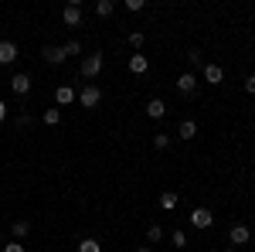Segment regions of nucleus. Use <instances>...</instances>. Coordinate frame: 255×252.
<instances>
[{
    "instance_id": "5",
    "label": "nucleus",
    "mask_w": 255,
    "mask_h": 252,
    "mask_svg": "<svg viewBox=\"0 0 255 252\" xmlns=\"http://www.w3.org/2000/svg\"><path fill=\"white\" fill-rule=\"evenodd\" d=\"M191 225H194V229H211V225H215V215L208 212V208H194V212H191Z\"/></svg>"
},
{
    "instance_id": "12",
    "label": "nucleus",
    "mask_w": 255,
    "mask_h": 252,
    "mask_svg": "<svg viewBox=\"0 0 255 252\" xmlns=\"http://www.w3.org/2000/svg\"><path fill=\"white\" fill-rule=\"evenodd\" d=\"M146 116L150 119H163L167 116V102H163V99H150V102H146Z\"/></svg>"
},
{
    "instance_id": "10",
    "label": "nucleus",
    "mask_w": 255,
    "mask_h": 252,
    "mask_svg": "<svg viewBox=\"0 0 255 252\" xmlns=\"http://www.w3.org/2000/svg\"><path fill=\"white\" fill-rule=\"evenodd\" d=\"M17 61V44L14 41H0V65H14Z\"/></svg>"
},
{
    "instance_id": "8",
    "label": "nucleus",
    "mask_w": 255,
    "mask_h": 252,
    "mask_svg": "<svg viewBox=\"0 0 255 252\" xmlns=\"http://www.w3.org/2000/svg\"><path fill=\"white\" fill-rule=\"evenodd\" d=\"M204 82L221 85V82H225V68H221V65H215V61H208V65H204Z\"/></svg>"
},
{
    "instance_id": "19",
    "label": "nucleus",
    "mask_w": 255,
    "mask_h": 252,
    "mask_svg": "<svg viewBox=\"0 0 255 252\" xmlns=\"http://www.w3.org/2000/svg\"><path fill=\"white\" fill-rule=\"evenodd\" d=\"M79 252H102V246H99L96 239H82V242H79Z\"/></svg>"
},
{
    "instance_id": "7",
    "label": "nucleus",
    "mask_w": 255,
    "mask_h": 252,
    "mask_svg": "<svg viewBox=\"0 0 255 252\" xmlns=\"http://www.w3.org/2000/svg\"><path fill=\"white\" fill-rule=\"evenodd\" d=\"M126 65H129V72H133V75H146V72H150V61H146V55H129V61H126Z\"/></svg>"
},
{
    "instance_id": "21",
    "label": "nucleus",
    "mask_w": 255,
    "mask_h": 252,
    "mask_svg": "<svg viewBox=\"0 0 255 252\" xmlns=\"http://www.w3.org/2000/svg\"><path fill=\"white\" fill-rule=\"evenodd\" d=\"M146 239H150V242H160V239H163V229H160V225H150V229H146Z\"/></svg>"
},
{
    "instance_id": "17",
    "label": "nucleus",
    "mask_w": 255,
    "mask_h": 252,
    "mask_svg": "<svg viewBox=\"0 0 255 252\" xmlns=\"http://www.w3.org/2000/svg\"><path fill=\"white\" fill-rule=\"evenodd\" d=\"M113 10H116V3H113V0H99V3H96V14H99V17H113Z\"/></svg>"
},
{
    "instance_id": "3",
    "label": "nucleus",
    "mask_w": 255,
    "mask_h": 252,
    "mask_svg": "<svg viewBox=\"0 0 255 252\" xmlns=\"http://www.w3.org/2000/svg\"><path fill=\"white\" fill-rule=\"evenodd\" d=\"M61 20H65L68 27H79V24H82V7H79V0H72V3L61 10Z\"/></svg>"
},
{
    "instance_id": "18",
    "label": "nucleus",
    "mask_w": 255,
    "mask_h": 252,
    "mask_svg": "<svg viewBox=\"0 0 255 252\" xmlns=\"http://www.w3.org/2000/svg\"><path fill=\"white\" fill-rule=\"evenodd\" d=\"M41 119H44L48 126H58V123H61V109H44V116H41Z\"/></svg>"
},
{
    "instance_id": "15",
    "label": "nucleus",
    "mask_w": 255,
    "mask_h": 252,
    "mask_svg": "<svg viewBox=\"0 0 255 252\" xmlns=\"http://www.w3.org/2000/svg\"><path fill=\"white\" fill-rule=\"evenodd\" d=\"M177 201H180V198H177V191H163V194H160V208H163V212H174Z\"/></svg>"
},
{
    "instance_id": "25",
    "label": "nucleus",
    "mask_w": 255,
    "mask_h": 252,
    "mask_svg": "<svg viewBox=\"0 0 255 252\" xmlns=\"http://www.w3.org/2000/svg\"><path fill=\"white\" fill-rule=\"evenodd\" d=\"M143 7H146L143 0H126V10H133V14H136V10H143Z\"/></svg>"
},
{
    "instance_id": "32",
    "label": "nucleus",
    "mask_w": 255,
    "mask_h": 252,
    "mask_svg": "<svg viewBox=\"0 0 255 252\" xmlns=\"http://www.w3.org/2000/svg\"><path fill=\"white\" fill-rule=\"evenodd\" d=\"M252 150H255V147H252Z\"/></svg>"
},
{
    "instance_id": "27",
    "label": "nucleus",
    "mask_w": 255,
    "mask_h": 252,
    "mask_svg": "<svg viewBox=\"0 0 255 252\" xmlns=\"http://www.w3.org/2000/svg\"><path fill=\"white\" fill-rule=\"evenodd\" d=\"M245 92H249V96H255V75L245 78Z\"/></svg>"
},
{
    "instance_id": "29",
    "label": "nucleus",
    "mask_w": 255,
    "mask_h": 252,
    "mask_svg": "<svg viewBox=\"0 0 255 252\" xmlns=\"http://www.w3.org/2000/svg\"><path fill=\"white\" fill-rule=\"evenodd\" d=\"M3 119H7V102L0 99V123H3Z\"/></svg>"
},
{
    "instance_id": "31",
    "label": "nucleus",
    "mask_w": 255,
    "mask_h": 252,
    "mask_svg": "<svg viewBox=\"0 0 255 252\" xmlns=\"http://www.w3.org/2000/svg\"><path fill=\"white\" fill-rule=\"evenodd\" d=\"M225 252H238V249H235V246H228V249H225Z\"/></svg>"
},
{
    "instance_id": "30",
    "label": "nucleus",
    "mask_w": 255,
    "mask_h": 252,
    "mask_svg": "<svg viewBox=\"0 0 255 252\" xmlns=\"http://www.w3.org/2000/svg\"><path fill=\"white\" fill-rule=\"evenodd\" d=\"M136 252H153V249H146V246H139V249Z\"/></svg>"
},
{
    "instance_id": "9",
    "label": "nucleus",
    "mask_w": 255,
    "mask_h": 252,
    "mask_svg": "<svg viewBox=\"0 0 255 252\" xmlns=\"http://www.w3.org/2000/svg\"><path fill=\"white\" fill-rule=\"evenodd\" d=\"M10 89H14L17 96H27V92H31V75H27V72H17V75L10 78Z\"/></svg>"
},
{
    "instance_id": "6",
    "label": "nucleus",
    "mask_w": 255,
    "mask_h": 252,
    "mask_svg": "<svg viewBox=\"0 0 255 252\" xmlns=\"http://www.w3.org/2000/svg\"><path fill=\"white\" fill-rule=\"evenodd\" d=\"M194 89H197L194 72H184V75L177 78V92H180V96H194Z\"/></svg>"
},
{
    "instance_id": "1",
    "label": "nucleus",
    "mask_w": 255,
    "mask_h": 252,
    "mask_svg": "<svg viewBox=\"0 0 255 252\" xmlns=\"http://www.w3.org/2000/svg\"><path fill=\"white\" fill-rule=\"evenodd\" d=\"M75 99L82 102V109H96V106H99V99H102V89L89 82V85H82V92H79Z\"/></svg>"
},
{
    "instance_id": "23",
    "label": "nucleus",
    "mask_w": 255,
    "mask_h": 252,
    "mask_svg": "<svg viewBox=\"0 0 255 252\" xmlns=\"http://www.w3.org/2000/svg\"><path fill=\"white\" fill-rule=\"evenodd\" d=\"M65 55H82V44L79 41H68V44H65Z\"/></svg>"
},
{
    "instance_id": "16",
    "label": "nucleus",
    "mask_w": 255,
    "mask_h": 252,
    "mask_svg": "<svg viewBox=\"0 0 255 252\" xmlns=\"http://www.w3.org/2000/svg\"><path fill=\"white\" fill-rule=\"evenodd\" d=\"M10 229H14V239H24V235L31 232V222H27V218H17Z\"/></svg>"
},
{
    "instance_id": "2",
    "label": "nucleus",
    "mask_w": 255,
    "mask_h": 252,
    "mask_svg": "<svg viewBox=\"0 0 255 252\" xmlns=\"http://www.w3.org/2000/svg\"><path fill=\"white\" fill-rule=\"evenodd\" d=\"M102 72V51H92L82 58V78H96Z\"/></svg>"
},
{
    "instance_id": "11",
    "label": "nucleus",
    "mask_w": 255,
    "mask_h": 252,
    "mask_svg": "<svg viewBox=\"0 0 255 252\" xmlns=\"http://www.w3.org/2000/svg\"><path fill=\"white\" fill-rule=\"evenodd\" d=\"M228 239H232V246H249V239H252V232H249V225H232V232H228Z\"/></svg>"
},
{
    "instance_id": "13",
    "label": "nucleus",
    "mask_w": 255,
    "mask_h": 252,
    "mask_svg": "<svg viewBox=\"0 0 255 252\" xmlns=\"http://www.w3.org/2000/svg\"><path fill=\"white\" fill-rule=\"evenodd\" d=\"M177 136L191 143V140L197 136V123H194V119H180V126H177Z\"/></svg>"
},
{
    "instance_id": "26",
    "label": "nucleus",
    "mask_w": 255,
    "mask_h": 252,
    "mask_svg": "<svg viewBox=\"0 0 255 252\" xmlns=\"http://www.w3.org/2000/svg\"><path fill=\"white\" fill-rule=\"evenodd\" d=\"M14 123H17L20 130H24V126H31V116H27V113H20V116H17V119H14Z\"/></svg>"
},
{
    "instance_id": "20",
    "label": "nucleus",
    "mask_w": 255,
    "mask_h": 252,
    "mask_svg": "<svg viewBox=\"0 0 255 252\" xmlns=\"http://www.w3.org/2000/svg\"><path fill=\"white\" fill-rule=\"evenodd\" d=\"M153 147H157V150H167V147H170V136H167V133H157V136H153Z\"/></svg>"
},
{
    "instance_id": "24",
    "label": "nucleus",
    "mask_w": 255,
    "mask_h": 252,
    "mask_svg": "<svg viewBox=\"0 0 255 252\" xmlns=\"http://www.w3.org/2000/svg\"><path fill=\"white\" fill-rule=\"evenodd\" d=\"M143 41H146V38H143V34H139V31H133V34H129V44H133V48H136V51H139V48H143Z\"/></svg>"
},
{
    "instance_id": "14",
    "label": "nucleus",
    "mask_w": 255,
    "mask_h": 252,
    "mask_svg": "<svg viewBox=\"0 0 255 252\" xmlns=\"http://www.w3.org/2000/svg\"><path fill=\"white\" fill-rule=\"evenodd\" d=\"M55 102H58V106L75 102V89H72V85H58V89H55Z\"/></svg>"
},
{
    "instance_id": "28",
    "label": "nucleus",
    "mask_w": 255,
    "mask_h": 252,
    "mask_svg": "<svg viewBox=\"0 0 255 252\" xmlns=\"http://www.w3.org/2000/svg\"><path fill=\"white\" fill-rule=\"evenodd\" d=\"M3 252H24V246L20 242H10V246H3Z\"/></svg>"
},
{
    "instance_id": "22",
    "label": "nucleus",
    "mask_w": 255,
    "mask_h": 252,
    "mask_svg": "<svg viewBox=\"0 0 255 252\" xmlns=\"http://www.w3.org/2000/svg\"><path fill=\"white\" fill-rule=\"evenodd\" d=\"M170 242H174L177 249H184V246H187V235H184V232H180V229H177V232L170 235Z\"/></svg>"
},
{
    "instance_id": "4",
    "label": "nucleus",
    "mask_w": 255,
    "mask_h": 252,
    "mask_svg": "<svg viewBox=\"0 0 255 252\" xmlns=\"http://www.w3.org/2000/svg\"><path fill=\"white\" fill-rule=\"evenodd\" d=\"M41 58L48 61V65H61L68 55H65V48H58V44H44V48H41Z\"/></svg>"
}]
</instances>
